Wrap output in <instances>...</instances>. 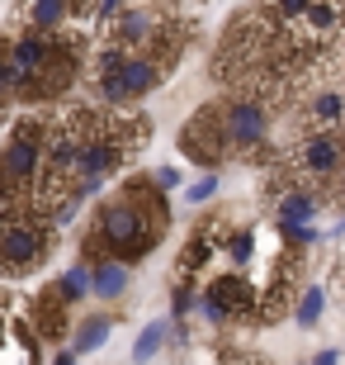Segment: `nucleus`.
I'll return each mask as SVG.
<instances>
[{
	"mask_svg": "<svg viewBox=\"0 0 345 365\" xmlns=\"http://www.w3.org/2000/svg\"><path fill=\"white\" fill-rule=\"evenodd\" d=\"M166 228H171L166 190H161L156 180H133L123 195H114V200L95 214L85 252H90V257L133 261V257H147V252L166 237Z\"/></svg>",
	"mask_w": 345,
	"mask_h": 365,
	"instance_id": "f257e3e1",
	"label": "nucleus"
},
{
	"mask_svg": "<svg viewBox=\"0 0 345 365\" xmlns=\"http://www.w3.org/2000/svg\"><path fill=\"white\" fill-rule=\"evenodd\" d=\"M48 257H53V223L43 214L14 209L0 218V275L5 280L33 275Z\"/></svg>",
	"mask_w": 345,
	"mask_h": 365,
	"instance_id": "f03ea898",
	"label": "nucleus"
},
{
	"mask_svg": "<svg viewBox=\"0 0 345 365\" xmlns=\"http://www.w3.org/2000/svg\"><path fill=\"white\" fill-rule=\"evenodd\" d=\"M100 95H105V105H133V100H142L147 91H156V81L166 76V67H161L156 57H128V48H105V57H100Z\"/></svg>",
	"mask_w": 345,
	"mask_h": 365,
	"instance_id": "7ed1b4c3",
	"label": "nucleus"
},
{
	"mask_svg": "<svg viewBox=\"0 0 345 365\" xmlns=\"http://www.w3.org/2000/svg\"><path fill=\"white\" fill-rule=\"evenodd\" d=\"M43 138H48V128H43L38 119H24V123H14L10 143H5V152H0V190L14 195L19 209H24L28 180L38 176V166H43Z\"/></svg>",
	"mask_w": 345,
	"mask_h": 365,
	"instance_id": "20e7f679",
	"label": "nucleus"
},
{
	"mask_svg": "<svg viewBox=\"0 0 345 365\" xmlns=\"http://www.w3.org/2000/svg\"><path fill=\"white\" fill-rule=\"evenodd\" d=\"M80 71V57L71 43H48V53H43V62L33 71H28L24 81H19V91H14V100H28V105H43V100H57V95L67 91L71 81H76Z\"/></svg>",
	"mask_w": 345,
	"mask_h": 365,
	"instance_id": "39448f33",
	"label": "nucleus"
},
{
	"mask_svg": "<svg viewBox=\"0 0 345 365\" xmlns=\"http://www.w3.org/2000/svg\"><path fill=\"white\" fill-rule=\"evenodd\" d=\"M194 299H199V309L208 313L213 323H241V318H255V289L241 280L237 271L208 280L203 294H194Z\"/></svg>",
	"mask_w": 345,
	"mask_h": 365,
	"instance_id": "423d86ee",
	"label": "nucleus"
},
{
	"mask_svg": "<svg viewBox=\"0 0 345 365\" xmlns=\"http://www.w3.org/2000/svg\"><path fill=\"white\" fill-rule=\"evenodd\" d=\"M180 152H185L189 162H203V166H218L223 157H232L227 133H223V119H218V105L199 109V114L180 128Z\"/></svg>",
	"mask_w": 345,
	"mask_h": 365,
	"instance_id": "0eeeda50",
	"label": "nucleus"
},
{
	"mask_svg": "<svg viewBox=\"0 0 345 365\" xmlns=\"http://www.w3.org/2000/svg\"><path fill=\"white\" fill-rule=\"evenodd\" d=\"M218 119H223V133H227V148L232 152H246V148H260L270 133V114L260 100H232V105H218Z\"/></svg>",
	"mask_w": 345,
	"mask_h": 365,
	"instance_id": "6e6552de",
	"label": "nucleus"
},
{
	"mask_svg": "<svg viewBox=\"0 0 345 365\" xmlns=\"http://www.w3.org/2000/svg\"><path fill=\"white\" fill-rule=\"evenodd\" d=\"M345 166V148L331 133H312L307 143H298V171L303 176H336Z\"/></svg>",
	"mask_w": 345,
	"mask_h": 365,
	"instance_id": "1a4fd4ad",
	"label": "nucleus"
},
{
	"mask_svg": "<svg viewBox=\"0 0 345 365\" xmlns=\"http://www.w3.org/2000/svg\"><path fill=\"white\" fill-rule=\"evenodd\" d=\"M67 313H71L67 299L57 294V289H43V294L33 299V313H28V318H33V327H28L33 341H62L67 337Z\"/></svg>",
	"mask_w": 345,
	"mask_h": 365,
	"instance_id": "9d476101",
	"label": "nucleus"
},
{
	"mask_svg": "<svg viewBox=\"0 0 345 365\" xmlns=\"http://www.w3.org/2000/svg\"><path fill=\"white\" fill-rule=\"evenodd\" d=\"M156 10L152 5H133V10H123L119 19H114V43L119 48H137V43H147L152 34H156Z\"/></svg>",
	"mask_w": 345,
	"mask_h": 365,
	"instance_id": "9b49d317",
	"label": "nucleus"
},
{
	"mask_svg": "<svg viewBox=\"0 0 345 365\" xmlns=\"http://www.w3.org/2000/svg\"><path fill=\"white\" fill-rule=\"evenodd\" d=\"M128 266H123L119 257H95V271H90V289L95 299H105V304H114V299H123V289H128Z\"/></svg>",
	"mask_w": 345,
	"mask_h": 365,
	"instance_id": "f8f14e48",
	"label": "nucleus"
},
{
	"mask_svg": "<svg viewBox=\"0 0 345 365\" xmlns=\"http://www.w3.org/2000/svg\"><path fill=\"white\" fill-rule=\"evenodd\" d=\"M71 14V0H28V29L33 34H53Z\"/></svg>",
	"mask_w": 345,
	"mask_h": 365,
	"instance_id": "ddd939ff",
	"label": "nucleus"
},
{
	"mask_svg": "<svg viewBox=\"0 0 345 365\" xmlns=\"http://www.w3.org/2000/svg\"><path fill=\"white\" fill-rule=\"evenodd\" d=\"M307 114H312L317 128H336V123H345V91H322L317 100L307 105Z\"/></svg>",
	"mask_w": 345,
	"mask_h": 365,
	"instance_id": "4468645a",
	"label": "nucleus"
},
{
	"mask_svg": "<svg viewBox=\"0 0 345 365\" xmlns=\"http://www.w3.org/2000/svg\"><path fill=\"white\" fill-rule=\"evenodd\" d=\"M109 327H114V318H105V313H95V318H85V323L76 327V337H71V351H76V356L95 351V346H100V341L109 337Z\"/></svg>",
	"mask_w": 345,
	"mask_h": 365,
	"instance_id": "2eb2a0df",
	"label": "nucleus"
},
{
	"mask_svg": "<svg viewBox=\"0 0 345 365\" xmlns=\"http://www.w3.org/2000/svg\"><path fill=\"white\" fill-rule=\"evenodd\" d=\"M166 341H171V323H161V318H156V323H147L142 337L133 341V356H137V361H152V356H156Z\"/></svg>",
	"mask_w": 345,
	"mask_h": 365,
	"instance_id": "dca6fc26",
	"label": "nucleus"
},
{
	"mask_svg": "<svg viewBox=\"0 0 345 365\" xmlns=\"http://www.w3.org/2000/svg\"><path fill=\"white\" fill-rule=\"evenodd\" d=\"M53 289L67 299V304H80V299H85V289H90V271H85V266H71V271L62 275Z\"/></svg>",
	"mask_w": 345,
	"mask_h": 365,
	"instance_id": "f3484780",
	"label": "nucleus"
},
{
	"mask_svg": "<svg viewBox=\"0 0 345 365\" xmlns=\"http://www.w3.org/2000/svg\"><path fill=\"white\" fill-rule=\"evenodd\" d=\"M317 214V195H307V190H293L279 200V218H312Z\"/></svg>",
	"mask_w": 345,
	"mask_h": 365,
	"instance_id": "a211bd4d",
	"label": "nucleus"
},
{
	"mask_svg": "<svg viewBox=\"0 0 345 365\" xmlns=\"http://www.w3.org/2000/svg\"><path fill=\"white\" fill-rule=\"evenodd\" d=\"M322 309H327V294H322V289H303V294H298V313H293V318H298L303 327H312L322 318Z\"/></svg>",
	"mask_w": 345,
	"mask_h": 365,
	"instance_id": "6ab92c4d",
	"label": "nucleus"
},
{
	"mask_svg": "<svg viewBox=\"0 0 345 365\" xmlns=\"http://www.w3.org/2000/svg\"><path fill=\"white\" fill-rule=\"evenodd\" d=\"M232 48H246V43H251V29H246V19H241V24H232ZM241 71H270V62H255L251 53H241V62H237Z\"/></svg>",
	"mask_w": 345,
	"mask_h": 365,
	"instance_id": "aec40b11",
	"label": "nucleus"
},
{
	"mask_svg": "<svg viewBox=\"0 0 345 365\" xmlns=\"http://www.w3.org/2000/svg\"><path fill=\"white\" fill-rule=\"evenodd\" d=\"M251 247H255L251 232H232V237H227V261H232V266H246V261H251Z\"/></svg>",
	"mask_w": 345,
	"mask_h": 365,
	"instance_id": "412c9836",
	"label": "nucleus"
},
{
	"mask_svg": "<svg viewBox=\"0 0 345 365\" xmlns=\"http://www.w3.org/2000/svg\"><path fill=\"white\" fill-rule=\"evenodd\" d=\"M185 195H189V204H203V200H213V195H218V176L208 171V176H203V180H194V185H189Z\"/></svg>",
	"mask_w": 345,
	"mask_h": 365,
	"instance_id": "4be33fe9",
	"label": "nucleus"
},
{
	"mask_svg": "<svg viewBox=\"0 0 345 365\" xmlns=\"http://www.w3.org/2000/svg\"><path fill=\"white\" fill-rule=\"evenodd\" d=\"M307 5H312V0H279V19L289 24V19H298V14H303Z\"/></svg>",
	"mask_w": 345,
	"mask_h": 365,
	"instance_id": "5701e85b",
	"label": "nucleus"
},
{
	"mask_svg": "<svg viewBox=\"0 0 345 365\" xmlns=\"http://www.w3.org/2000/svg\"><path fill=\"white\" fill-rule=\"evenodd\" d=\"M152 180H156L161 190H171V185H180V171H175V166H161V171H156Z\"/></svg>",
	"mask_w": 345,
	"mask_h": 365,
	"instance_id": "b1692460",
	"label": "nucleus"
},
{
	"mask_svg": "<svg viewBox=\"0 0 345 365\" xmlns=\"http://www.w3.org/2000/svg\"><path fill=\"white\" fill-rule=\"evenodd\" d=\"M5 318H10V294H0V346H5Z\"/></svg>",
	"mask_w": 345,
	"mask_h": 365,
	"instance_id": "393cba45",
	"label": "nucleus"
},
{
	"mask_svg": "<svg viewBox=\"0 0 345 365\" xmlns=\"http://www.w3.org/2000/svg\"><path fill=\"white\" fill-rule=\"evenodd\" d=\"M14 209H19V200H14V195H5V190H0V218H5V214H14Z\"/></svg>",
	"mask_w": 345,
	"mask_h": 365,
	"instance_id": "a878e982",
	"label": "nucleus"
},
{
	"mask_svg": "<svg viewBox=\"0 0 345 365\" xmlns=\"http://www.w3.org/2000/svg\"><path fill=\"white\" fill-rule=\"evenodd\" d=\"M119 5H123V0H100V14H114Z\"/></svg>",
	"mask_w": 345,
	"mask_h": 365,
	"instance_id": "bb28decb",
	"label": "nucleus"
},
{
	"mask_svg": "<svg viewBox=\"0 0 345 365\" xmlns=\"http://www.w3.org/2000/svg\"><path fill=\"white\" fill-rule=\"evenodd\" d=\"M80 5H85V0H71V10H80Z\"/></svg>",
	"mask_w": 345,
	"mask_h": 365,
	"instance_id": "cd10ccee",
	"label": "nucleus"
},
{
	"mask_svg": "<svg viewBox=\"0 0 345 365\" xmlns=\"http://www.w3.org/2000/svg\"><path fill=\"white\" fill-rule=\"evenodd\" d=\"M341 200H345V176H341Z\"/></svg>",
	"mask_w": 345,
	"mask_h": 365,
	"instance_id": "c85d7f7f",
	"label": "nucleus"
}]
</instances>
